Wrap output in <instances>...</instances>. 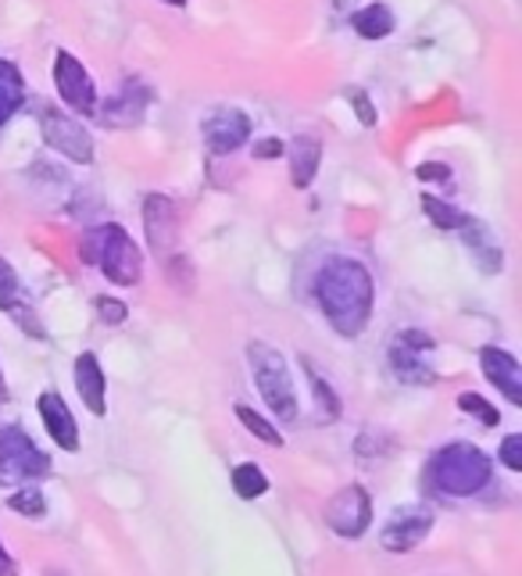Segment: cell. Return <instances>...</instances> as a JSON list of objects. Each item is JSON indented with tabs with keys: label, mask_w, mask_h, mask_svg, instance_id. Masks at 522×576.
Here are the masks:
<instances>
[{
	"label": "cell",
	"mask_w": 522,
	"mask_h": 576,
	"mask_svg": "<svg viewBox=\"0 0 522 576\" xmlns=\"http://www.w3.org/2000/svg\"><path fill=\"white\" fill-rule=\"evenodd\" d=\"M326 523L333 534H341V537H362L368 523H373V502H368V494L362 488H344V491H336L333 494V502L326 505Z\"/></svg>",
	"instance_id": "cell-10"
},
{
	"label": "cell",
	"mask_w": 522,
	"mask_h": 576,
	"mask_svg": "<svg viewBox=\"0 0 522 576\" xmlns=\"http://www.w3.org/2000/svg\"><path fill=\"white\" fill-rule=\"evenodd\" d=\"M251 118L237 108H219L205 118V144L211 155H233L237 147L248 144Z\"/></svg>",
	"instance_id": "cell-12"
},
{
	"label": "cell",
	"mask_w": 522,
	"mask_h": 576,
	"mask_svg": "<svg viewBox=\"0 0 522 576\" xmlns=\"http://www.w3.org/2000/svg\"><path fill=\"white\" fill-rule=\"evenodd\" d=\"M319 161H322V144L315 140V136H297L294 147H290V179H294L297 190L312 187Z\"/></svg>",
	"instance_id": "cell-18"
},
{
	"label": "cell",
	"mask_w": 522,
	"mask_h": 576,
	"mask_svg": "<svg viewBox=\"0 0 522 576\" xmlns=\"http://www.w3.org/2000/svg\"><path fill=\"white\" fill-rule=\"evenodd\" d=\"M315 301L341 337H358L373 315V276L362 262L333 258L315 276Z\"/></svg>",
	"instance_id": "cell-1"
},
{
	"label": "cell",
	"mask_w": 522,
	"mask_h": 576,
	"mask_svg": "<svg viewBox=\"0 0 522 576\" xmlns=\"http://www.w3.org/2000/svg\"><path fill=\"white\" fill-rule=\"evenodd\" d=\"M458 408L469 412V416H476L483 422V427H498V422H501V412L490 401H483L480 394H462V398H458Z\"/></svg>",
	"instance_id": "cell-26"
},
{
	"label": "cell",
	"mask_w": 522,
	"mask_h": 576,
	"mask_svg": "<svg viewBox=\"0 0 522 576\" xmlns=\"http://www.w3.org/2000/svg\"><path fill=\"white\" fill-rule=\"evenodd\" d=\"M233 491L240 498H248V502H254V498H261L269 491V476L261 473L254 462H243V465L233 469Z\"/></svg>",
	"instance_id": "cell-22"
},
{
	"label": "cell",
	"mask_w": 522,
	"mask_h": 576,
	"mask_svg": "<svg viewBox=\"0 0 522 576\" xmlns=\"http://www.w3.org/2000/svg\"><path fill=\"white\" fill-rule=\"evenodd\" d=\"M437 341L429 337V333L422 329H405V333H397L394 344H390V366L397 373V380H405V384H434L437 380V373L434 366L426 362V355L434 352Z\"/></svg>",
	"instance_id": "cell-6"
},
{
	"label": "cell",
	"mask_w": 522,
	"mask_h": 576,
	"mask_svg": "<svg viewBox=\"0 0 522 576\" xmlns=\"http://www.w3.org/2000/svg\"><path fill=\"white\" fill-rule=\"evenodd\" d=\"M351 25H355V33L362 40H383V36L394 33L397 19H394V11L387 4H368V8L351 14Z\"/></svg>",
	"instance_id": "cell-20"
},
{
	"label": "cell",
	"mask_w": 522,
	"mask_h": 576,
	"mask_svg": "<svg viewBox=\"0 0 522 576\" xmlns=\"http://www.w3.org/2000/svg\"><path fill=\"white\" fill-rule=\"evenodd\" d=\"M280 155H283L280 140H258L254 144V158H280Z\"/></svg>",
	"instance_id": "cell-31"
},
{
	"label": "cell",
	"mask_w": 522,
	"mask_h": 576,
	"mask_svg": "<svg viewBox=\"0 0 522 576\" xmlns=\"http://www.w3.org/2000/svg\"><path fill=\"white\" fill-rule=\"evenodd\" d=\"M304 369H309V380H312V387H315V398H319V408L322 405H326V412H322V416H326V422H333L336 416H341V401H336V394L330 390V384L326 380H322V376L309 366V362H304Z\"/></svg>",
	"instance_id": "cell-27"
},
{
	"label": "cell",
	"mask_w": 522,
	"mask_h": 576,
	"mask_svg": "<svg viewBox=\"0 0 522 576\" xmlns=\"http://www.w3.org/2000/svg\"><path fill=\"white\" fill-rule=\"evenodd\" d=\"M43 140L54 147L58 155H65L69 161L90 165L94 161V136L83 129V123H75L72 115L58 112V108H43Z\"/></svg>",
	"instance_id": "cell-8"
},
{
	"label": "cell",
	"mask_w": 522,
	"mask_h": 576,
	"mask_svg": "<svg viewBox=\"0 0 522 576\" xmlns=\"http://www.w3.org/2000/svg\"><path fill=\"white\" fill-rule=\"evenodd\" d=\"M0 308L11 312L14 320H19L25 329H29V337H43V329L40 323L29 320V312L22 308V291H19V276H14V269L0 258Z\"/></svg>",
	"instance_id": "cell-19"
},
{
	"label": "cell",
	"mask_w": 522,
	"mask_h": 576,
	"mask_svg": "<svg viewBox=\"0 0 522 576\" xmlns=\"http://www.w3.org/2000/svg\"><path fill=\"white\" fill-rule=\"evenodd\" d=\"M462 237H466V248L472 251V258L480 262V269L494 276V272L501 269V251H498V237L490 233V226H483L480 219L469 216L462 226Z\"/></svg>",
	"instance_id": "cell-17"
},
{
	"label": "cell",
	"mask_w": 522,
	"mask_h": 576,
	"mask_svg": "<svg viewBox=\"0 0 522 576\" xmlns=\"http://www.w3.org/2000/svg\"><path fill=\"white\" fill-rule=\"evenodd\" d=\"M144 226L150 251L158 258H168V251H179V211L165 193H150L144 201Z\"/></svg>",
	"instance_id": "cell-11"
},
{
	"label": "cell",
	"mask_w": 522,
	"mask_h": 576,
	"mask_svg": "<svg viewBox=\"0 0 522 576\" xmlns=\"http://www.w3.org/2000/svg\"><path fill=\"white\" fill-rule=\"evenodd\" d=\"M48 576H61V573H48Z\"/></svg>",
	"instance_id": "cell-35"
},
{
	"label": "cell",
	"mask_w": 522,
	"mask_h": 576,
	"mask_svg": "<svg viewBox=\"0 0 522 576\" xmlns=\"http://www.w3.org/2000/svg\"><path fill=\"white\" fill-rule=\"evenodd\" d=\"M419 179H448V169H443V165H422Z\"/></svg>",
	"instance_id": "cell-33"
},
{
	"label": "cell",
	"mask_w": 522,
	"mask_h": 576,
	"mask_svg": "<svg viewBox=\"0 0 522 576\" xmlns=\"http://www.w3.org/2000/svg\"><path fill=\"white\" fill-rule=\"evenodd\" d=\"M75 390H80L83 405L90 408L94 416H104L107 412V401H104V369L97 355H80L75 358Z\"/></svg>",
	"instance_id": "cell-16"
},
{
	"label": "cell",
	"mask_w": 522,
	"mask_h": 576,
	"mask_svg": "<svg viewBox=\"0 0 522 576\" xmlns=\"http://www.w3.org/2000/svg\"><path fill=\"white\" fill-rule=\"evenodd\" d=\"M248 358H251L258 394L265 398V405L283 422H294L297 419V394H294V376H290L286 358L275 352L272 344H261V341H254L248 347Z\"/></svg>",
	"instance_id": "cell-4"
},
{
	"label": "cell",
	"mask_w": 522,
	"mask_h": 576,
	"mask_svg": "<svg viewBox=\"0 0 522 576\" xmlns=\"http://www.w3.org/2000/svg\"><path fill=\"white\" fill-rule=\"evenodd\" d=\"M54 86H58L61 101H65L72 112L94 115V112L101 108L97 86H94V80H90V72L83 69L80 57H72V54H65V51L54 54Z\"/></svg>",
	"instance_id": "cell-7"
},
{
	"label": "cell",
	"mask_w": 522,
	"mask_h": 576,
	"mask_svg": "<svg viewBox=\"0 0 522 576\" xmlns=\"http://www.w3.org/2000/svg\"><path fill=\"white\" fill-rule=\"evenodd\" d=\"M22 101H25V83H22L19 69L0 57V126L22 108Z\"/></svg>",
	"instance_id": "cell-21"
},
{
	"label": "cell",
	"mask_w": 522,
	"mask_h": 576,
	"mask_svg": "<svg viewBox=\"0 0 522 576\" xmlns=\"http://www.w3.org/2000/svg\"><path fill=\"white\" fill-rule=\"evenodd\" d=\"M40 416H43V427H48L51 433V441L58 448H65V451H80V427H75V419L69 412V405L61 394L48 390V394H40Z\"/></svg>",
	"instance_id": "cell-14"
},
{
	"label": "cell",
	"mask_w": 522,
	"mask_h": 576,
	"mask_svg": "<svg viewBox=\"0 0 522 576\" xmlns=\"http://www.w3.org/2000/svg\"><path fill=\"white\" fill-rule=\"evenodd\" d=\"M83 262L97 265L104 276L112 283H118V286L140 283V272H144L140 251H136L133 237L115 222L97 226L94 233L83 237Z\"/></svg>",
	"instance_id": "cell-3"
},
{
	"label": "cell",
	"mask_w": 522,
	"mask_h": 576,
	"mask_svg": "<svg viewBox=\"0 0 522 576\" xmlns=\"http://www.w3.org/2000/svg\"><path fill=\"white\" fill-rule=\"evenodd\" d=\"M237 419L243 422V427L251 430V437H258L261 444H269V448H283V433L272 427L269 419H261L254 408H248V405H237Z\"/></svg>",
	"instance_id": "cell-23"
},
{
	"label": "cell",
	"mask_w": 522,
	"mask_h": 576,
	"mask_svg": "<svg viewBox=\"0 0 522 576\" xmlns=\"http://www.w3.org/2000/svg\"><path fill=\"white\" fill-rule=\"evenodd\" d=\"M51 473V459L43 454L22 427L0 430V476L4 480H40Z\"/></svg>",
	"instance_id": "cell-5"
},
{
	"label": "cell",
	"mask_w": 522,
	"mask_h": 576,
	"mask_svg": "<svg viewBox=\"0 0 522 576\" xmlns=\"http://www.w3.org/2000/svg\"><path fill=\"white\" fill-rule=\"evenodd\" d=\"M490 459L487 451H480L476 444H448L440 448L434 459L426 465V476L429 483L440 491V494H451V498H469V494H480L487 483H490Z\"/></svg>",
	"instance_id": "cell-2"
},
{
	"label": "cell",
	"mask_w": 522,
	"mask_h": 576,
	"mask_svg": "<svg viewBox=\"0 0 522 576\" xmlns=\"http://www.w3.org/2000/svg\"><path fill=\"white\" fill-rule=\"evenodd\" d=\"M165 4H173V8H182V4H187V0H165Z\"/></svg>",
	"instance_id": "cell-34"
},
{
	"label": "cell",
	"mask_w": 522,
	"mask_h": 576,
	"mask_svg": "<svg viewBox=\"0 0 522 576\" xmlns=\"http://www.w3.org/2000/svg\"><path fill=\"white\" fill-rule=\"evenodd\" d=\"M8 509H14L19 515H29V520H40V515L48 512V502H43V494L36 488H22L8 498Z\"/></svg>",
	"instance_id": "cell-25"
},
{
	"label": "cell",
	"mask_w": 522,
	"mask_h": 576,
	"mask_svg": "<svg viewBox=\"0 0 522 576\" xmlns=\"http://www.w3.org/2000/svg\"><path fill=\"white\" fill-rule=\"evenodd\" d=\"M147 101H150V94L140 83H126V90H118V94L97 112H101V118L107 126H133V123H140L144 118Z\"/></svg>",
	"instance_id": "cell-15"
},
{
	"label": "cell",
	"mask_w": 522,
	"mask_h": 576,
	"mask_svg": "<svg viewBox=\"0 0 522 576\" xmlns=\"http://www.w3.org/2000/svg\"><path fill=\"white\" fill-rule=\"evenodd\" d=\"M480 366H483L487 380L494 384L504 398H509L512 405H522V366L515 362V355L501 352V347H483Z\"/></svg>",
	"instance_id": "cell-13"
},
{
	"label": "cell",
	"mask_w": 522,
	"mask_h": 576,
	"mask_svg": "<svg viewBox=\"0 0 522 576\" xmlns=\"http://www.w3.org/2000/svg\"><path fill=\"white\" fill-rule=\"evenodd\" d=\"M94 308H97L101 320H104V323H112V326L126 323V315H129V308L122 305V301H115V297H97V301H94Z\"/></svg>",
	"instance_id": "cell-29"
},
{
	"label": "cell",
	"mask_w": 522,
	"mask_h": 576,
	"mask_svg": "<svg viewBox=\"0 0 522 576\" xmlns=\"http://www.w3.org/2000/svg\"><path fill=\"white\" fill-rule=\"evenodd\" d=\"M0 576H19V563L8 555L4 544H0Z\"/></svg>",
	"instance_id": "cell-32"
},
{
	"label": "cell",
	"mask_w": 522,
	"mask_h": 576,
	"mask_svg": "<svg viewBox=\"0 0 522 576\" xmlns=\"http://www.w3.org/2000/svg\"><path fill=\"white\" fill-rule=\"evenodd\" d=\"M422 211L429 216V222L434 226H440V230H462L466 226V211H458V208H451V205H443V201H437V197H422Z\"/></svg>",
	"instance_id": "cell-24"
},
{
	"label": "cell",
	"mask_w": 522,
	"mask_h": 576,
	"mask_svg": "<svg viewBox=\"0 0 522 576\" xmlns=\"http://www.w3.org/2000/svg\"><path fill=\"white\" fill-rule=\"evenodd\" d=\"M434 530V509L429 505H405V509H397L387 526H383V548L387 552H411V548H419V544L426 541V534Z\"/></svg>",
	"instance_id": "cell-9"
},
{
	"label": "cell",
	"mask_w": 522,
	"mask_h": 576,
	"mask_svg": "<svg viewBox=\"0 0 522 576\" xmlns=\"http://www.w3.org/2000/svg\"><path fill=\"white\" fill-rule=\"evenodd\" d=\"M501 462L512 469V473H522V433H509L501 441Z\"/></svg>",
	"instance_id": "cell-28"
},
{
	"label": "cell",
	"mask_w": 522,
	"mask_h": 576,
	"mask_svg": "<svg viewBox=\"0 0 522 576\" xmlns=\"http://www.w3.org/2000/svg\"><path fill=\"white\" fill-rule=\"evenodd\" d=\"M347 101L355 104V112H358V118H362V126H376V112H373V104H368L365 90H347Z\"/></svg>",
	"instance_id": "cell-30"
}]
</instances>
